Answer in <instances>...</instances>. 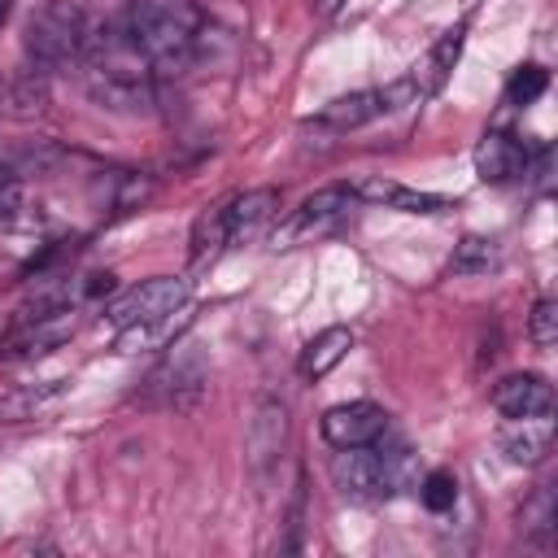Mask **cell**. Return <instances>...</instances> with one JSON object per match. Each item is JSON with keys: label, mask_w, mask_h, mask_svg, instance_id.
<instances>
[{"label": "cell", "mask_w": 558, "mask_h": 558, "mask_svg": "<svg viewBox=\"0 0 558 558\" xmlns=\"http://www.w3.org/2000/svg\"><path fill=\"white\" fill-rule=\"evenodd\" d=\"M83 78L96 105L118 113H148L153 109V65L126 22H109L105 31H87L83 39Z\"/></svg>", "instance_id": "cell-1"}, {"label": "cell", "mask_w": 558, "mask_h": 558, "mask_svg": "<svg viewBox=\"0 0 558 558\" xmlns=\"http://www.w3.org/2000/svg\"><path fill=\"white\" fill-rule=\"evenodd\" d=\"M126 31L144 48L153 74H183L201 52V17L170 0H131Z\"/></svg>", "instance_id": "cell-2"}, {"label": "cell", "mask_w": 558, "mask_h": 558, "mask_svg": "<svg viewBox=\"0 0 558 558\" xmlns=\"http://www.w3.org/2000/svg\"><path fill=\"white\" fill-rule=\"evenodd\" d=\"M83 39H87V17L78 4L70 0H44L31 22H26V35H22V48L26 57L39 65V70H52V65H65V61H78L83 57Z\"/></svg>", "instance_id": "cell-3"}, {"label": "cell", "mask_w": 558, "mask_h": 558, "mask_svg": "<svg viewBox=\"0 0 558 558\" xmlns=\"http://www.w3.org/2000/svg\"><path fill=\"white\" fill-rule=\"evenodd\" d=\"M187 305V279H174V275H157V279H144L135 288H126L118 301L105 305V318L126 331V327H148V323H166L170 314H179Z\"/></svg>", "instance_id": "cell-4"}, {"label": "cell", "mask_w": 558, "mask_h": 558, "mask_svg": "<svg viewBox=\"0 0 558 558\" xmlns=\"http://www.w3.org/2000/svg\"><path fill=\"white\" fill-rule=\"evenodd\" d=\"M331 480L344 497L353 501H384L388 497V480H384V462L375 445H349L331 453Z\"/></svg>", "instance_id": "cell-5"}, {"label": "cell", "mask_w": 558, "mask_h": 558, "mask_svg": "<svg viewBox=\"0 0 558 558\" xmlns=\"http://www.w3.org/2000/svg\"><path fill=\"white\" fill-rule=\"evenodd\" d=\"M318 432H323V440H327L331 449L375 445V440L388 432V414H384V405H375V401H340V405H331V410L323 414Z\"/></svg>", "instance_id": "cell-6"}, {"label": "cell", "mask_w": 558, "mask_h": 558, "mask_svg": "<svg viewBox=\"0 0 558 558\" xmlns=\"http://www.w3.org/2000/svg\"><path fill=\"white\" fill-rule=\"evenodd\" d=\"M397 105H401L397 87H366V92H349V96L327 100V105L310 118V126H323V131H357V126L375 122L379 113H388V109H397Z\"/></svg>", "instance_id": "cell-7"}, {"label": "cell", "mask_w": 558, "mask_h": 558, "mask_svg": "<svg viewBox=\"0 0 558 558\" xmlns=\"http://www.w3.org/2000/svg\"><path fill=\"white\" fill-rule=\"evenodd\" d=\"M462 44H466V22H458V26H449L432 48H427V57L401 78L405 83V92H410V100L418 105V100H432L445 83H449V70L458 65V57H462Z\"/></svg>", "instance_id": "cell-8"}, {"label": "cell", "mask_w": 558, "mask_h": 558, "mask_svg": "<svg viewBox=\"0 0 558 558\" xmlns=\"http://www.w3.org/2000/svg\"><path fill=\"white\" fill-rule=\"evenodd\" d=\"M353 196L357 201L388 205V209H401V214H453L458 209V201H449V196L418 192V187H405V183H392V179H379V174L357 179L353 183Z\"/></svg>", "instance_id": "cell-9"}, {"label": "cell", "mask_w": 558, "mask_h": 558, "mask_svg": "<svg viewBox=\"0 0 558 558\" xmlns=\"http://www.w3.org/2000/svg\"><path fill=\"white\" fill-rule=\"evenodd\" d=\"M288 449V410L279 401H262L248 423V462L257 475H266L275 462H283Z\"/></svg>", "instance_id": "cell-10"}, {"label": "cell", "mask_w": 558, "mask_h": 558, "mask_svg": "<svg viewBox=\"0 0 558 558\" xmlns=\"http://www.w3.org/2000/svg\"><path fill=\"white\" fill-rule=\"evenodd\" d=\"M532 157L523 148V140L506 135V131H488L480 144H475V174L484 183H510L519 174H527Z\"/></svg>", "instance_id": "cell-11"}, {"label": "cell", "mask_w": 558, "mask_h": 558, "mask_svg": "<svg viewBox=\"0 0 558 558\" xmlns=\"http://www.w3.org/2000/svg\"><path fill=\"white\" fill-rule=\"evenodd\" d=\"M497 445H501V453H506L510 462H519V466H536V462H545L549 449H554V418H549V414L510 418V423L501 427Z\"/></svg>", "instance_id": "cell-12"}, {"label": "cell", "mask_w": 558, "mask_h": 558, "mask_svg": "<svg viewBox=\"0 0 558 558\" xmlns=\"http://www.w3.org/2000/svg\"><path fill=\"white\" fill-rule=\"evenodd\" d=\"M493 405L506 414V418H527V414H549L554 410V388L523 371V375H506L497 388H493Z\"/></svg>", "instance_id": "cell-13"}, {"label": "cell", "mask_w": 558, "mask_h": 558, "mask_svg": "<svg viewBox=\"0 0 558 558\" xmlns=\"http://www.w3.org/2000/svg\"><path fill=\"white\" fill-rule=\"evenodd\" d=\"M275 214H279V192L275 187H253V192L231 196L227 201V235H231V244L253 240Z\"/></svg>", "instance_id": "cell-14"}, {"label": "cell", "mask_w": 558, "mask_h": 558, "mask_svg": "<svg viewBox=\"0 0 558 558\" xmlns=\"http://www.w3.org/2000/svg\"><path fill=\"white\" fill-rule=\"evenodd\" d=\"M353 349V331L349 327H323L296 357V371L301 379H323L327 371H336L344 362V353Z\"/></svg>", "instance_id": "cell-15"}, {"label": "cell", "mask_w": 558, "mask_h": 558, "mask_svg": "<svg viewBox=\"0 0 558 558\" xmlns=\"http://www.w3.org/2000/svg\"><path fill=\"white\" fill-rule=\"evenodd\" d=\"M353 201H357L353 187H323V192H314V196L301 201V209H296V218H292L288 231H310V227L318 231V227H331V222H340V218L349 214Z\"/></svg>", "instance_id": "cell-16"}, {"label": "cell", "mask_w": 558, "mask_h": 558, "mask_svg": "<svg viewBox=\"0 0 558 558\" xmlns=\"http://www.w3.org/2000/svg\"><path fill=\"white\" fill-rule=\"evenodd\" d=\"M74 327H78L74 310L35 314V327H26V331L13 340V349H17V353H44V349H57L61 340H70V336H74Z\"/></svg>", "instance_id": "cell-17"}, {"label": "cell", "mask_w": 558, "mask_h": 558, "mask_svg": "<svg viewBox=\"0 0 558 558\" xmlns=\"http://www.w3.org/2000/svg\"><path fill=\"white\" fill-rule=\"evenodd\" d=\"M222 244H231V235H227V201H222V205H209V209L196 218V227H192V262H196V266L214 262Z\"/></svg>", "instance_id": "cell-18"}, {"label": "cell", "mask_w": 558, "mask_h": 558, "mask_svg": "<svg viewBox=\"0 0 558 558\" xmlns=\"http://www.w3.org/2000/svg\"><path fill=\"white\" fill-rule=\"evenodd\" d=\"M497 262H501V248H497L493 240L466 235V240H458V248H453V257H449V270H453V275H488Z\"/></svg>", "instance_id": "cell-19"}, {"label": "cell", "mask_w": 558, "mask_h": 558, "mask_svg": "<svg viewBox=\"0 0 558 558\" xmlns=\"http://www.w3.org/2000/svg\"><path fill=\"white\" fill-rule=\"evenodd\" d=\"M418 501H423L432 514L453 510V501H458V480H453V471H427V475L418 480Z\"/></svg>", "instance_id": "cell-20"}, {"label": "cell", "mask_w": 558, "mask_h": 558, "mask_svg": "<svg viewBox=\"0 0 558 558\" xmlns=\"http://www.w3.org/2000/svg\"><path fill=\"white\" fill-rule=\"evenodd\" d=\"M545 87H549V70L536 65V61H527V65H519V70L510 74V83H506V100H510V105H532Z\"/></svg>", "instance_id": "cell-21"}, {"label": "cell", "mask_w": 558, "mask_h": 558, "mask_svg": "<svg viewBox=\"0 0 558 558\" xmlns=\"http://www.w3.org/2000/svg\"><path fill=\"white\" fill-rule=\"evenodd\" d=\"M4 105H9V113H13V118H35V113H44L48 92H44V83H35V74H26V78L9 83Z\"/></svg>", "instance_id": "cell-22"}, {"label": "cell", "mask_w": 558, "mask_h": 558, "mask_svg": "<svg viewBox=\"0 0 558 558\" xmlns=\"http://www.w3.org/2000/svg\"><path fill=\"white\" fill-rule=\"evenodd\" d=\"M527 336H532L536 349H549L558 340V301H536L532 323H527Z\"/></svg>", "instance_id": "cell-23"}, {"label": "cell", "mask_w": 558, "mask_h": 558, "mask_svg": "<svg viewBox=\"0 0 558 558\" xmlns=\"http://www.w3.org/2000/svg\"><path fill=\"white\" fill-rule=\"evenodd\" d=\"M17 209V174L0 161V218H9Z\"/></svg>", "instance_id": "cell-24"}, {"label": "cell", "mask_w": 558, "mask_h": 558, "mask_svg": "<svg viewBox=\"0 0 558 558\" xmlns=\"http://www.w3.org/2000/svg\"><path fill=\"white\" fill-rule=\"evenodd\" d=\"M314 9H318V13H336V9H340V0H314Z\"/></svg>", "instance_id": "cell-25"}, {"label": "cell", "mask_w": 558, "mask_h": 558, "mask_svg": "<svg viewBox=\"0 0 558 558\" xmlns=\"http://www.w3.org/2000/svg\"><path fill=\"white\" fill-rule=\"evenodd\" d=\"M9 9H13V0H0V26L9 22Z\"/></svg>", "instance_id": "cell-26"}]
</instances>
